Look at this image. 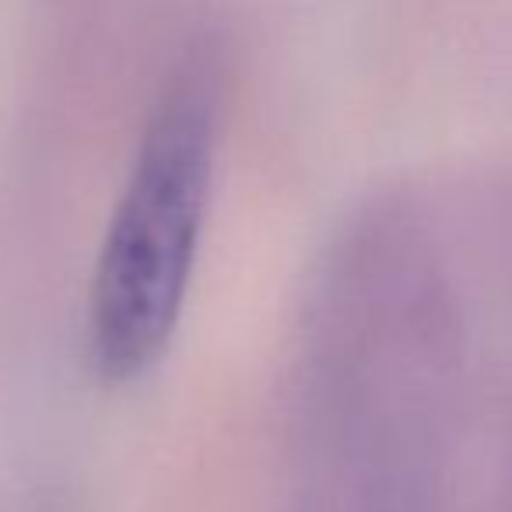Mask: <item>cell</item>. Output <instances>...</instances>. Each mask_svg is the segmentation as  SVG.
<instances>
[{
  "label": "cell",
  "mask_w": 512,
  "mask_h": 512,
  "mask_svg": "<svg viewBox=\"0 0 512 512\" xmlns=\"http://www.w3.org/2000/svg\"><path fill=\"white\" fill-rule=\"evenodd\" d=\"M211 165V102L197 81H186L148 123L99 249L88 341L106 379L141 376L176 330L207 214Z\"/></svg>",
  "instance_id": "obj_1"
}]
</instances>
